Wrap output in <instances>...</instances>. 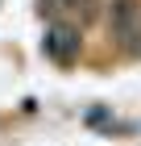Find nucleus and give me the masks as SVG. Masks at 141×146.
I'll return each mask as SVG.
<instances>
[{
    "mask_svg": "<svg viewBox=\"0 0 141 146\" xmlns=\"http://www.w3.org/2000/svg\"><path fill=\"white\" fill-rule=\"evenodd\" d=\"M108 25L120 50L141 54V4L137 0H108Z\"/></svg>",
    "mask_w": 141,
    "mask_h": 146,
    "instance_id": "obj_1",
    "label": "nucleus"
},
{
    "mask_svg": "<svg viewBox=\"0 0 141 146\" xmlns=\"http://www.w3.org/2000/svg\"><path fill=\"white\" fill-rule=\"evenodd\" d=\"M46 54L58 58V63H71V58L79 54V25L54 21V25H50V34H46Z\"/></svg>",
    "mask_w": 141,
    "mask_h": 146,
    "instance_id": "obj_2",
    "label": "nucleus"
}]
</instances>
